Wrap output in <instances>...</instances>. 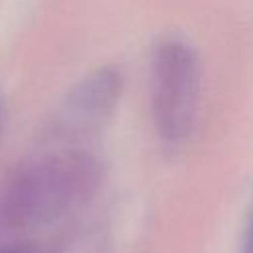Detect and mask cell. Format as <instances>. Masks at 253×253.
Listing matches in <instances>:
<instances>
[{
  "mask_svg": "<svg viewBox=\"0 0 253 253\" xmlns=\"http://www.w3.org/2000/svg\"><path fill=\"white\" fill-rule=\"evenodd\" d=\"M198 61L194 51L178 42H162L150 63V99L154 125L166 142L182 140L194 125L198 109Z\"/></svg>",
  "mask_w": 253,
  "mask_h": 253,
  "instance_id": "cell-1",
  "label": "cell"
}]
</instances>
